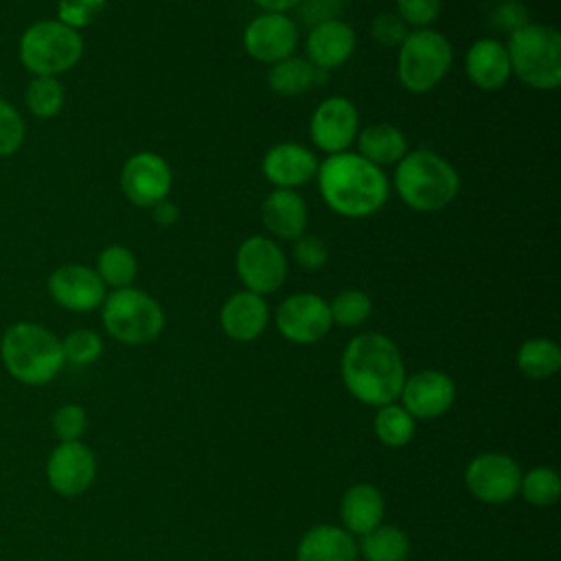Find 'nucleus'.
<instances>
[{"instance_id": "nucleus-1", "label": "nucleus", "mask_w": 561, "mask_h": 561, "mask_svg": "<svg viewBox=\"0 0 561 561\" xmlns=\"http://www.w3.org/2000/svg\"><path fill=\"white\" fill-rule=\"evenodd\" d=\"M340 373L346 390L362 403H394L405 381V364L397 344L377 331L355 335L342 353Z\"/></svg>"}, {"instance_id": "nucleus-2", "label": "nucleus", "mask_w": 561, "mask_h": 561, "mask_svg": "<svg viewBox=\"0 0 561 561\" xmlns=\"http://www.w3.org/2000/svg\"><path fill=\"white\" fill-rule=\"evenodd\" d=\"M318 188L324 204L351 219L375 215L388 202L390 184L383 169L353 151L327 156L318 164Z\"/></svg>"}, {"instance_id": "nucleus-3", "label": "nucleus", "mask_w": 561, "mask_h": 561, "mask_svg": "<svg viewBox=\"0 0 561 561\" xmlns=\"http://www.w3.org/2000/svg\"><path fill=\"white\" fill-rule=\"evenodd\" d=\"M392 184L408 208L436 213L456 199L460 175L443 156L430 149H414L397 162Z\"/></svg>"}, {"instance_id": "nucleus-4", "label": "nucleus", "mask_w": 561, "mask_h": 561, "mask_svg": "<svg viewBox=\"0 0 561 561\" xmlns=\"http://www.w3.org/2000/svg\"><path fill=\"white\" fill-rule=\"evenodd\" d=\"M0 357L13 379L26 386H44L64 366L61 340L42 324L15 322L0 340Z\"/></svg>"}, {"instance_id": "nucleus-5", "label": "nucleus", "mask_w": 561, "mask_h": 561, "mask_svg": "<svg viewBox=\"0 0 561 561\" xmlns=\"http://www.w3.org/2000/svg\"><path fill=\"white\" fill-rule=\"evenodd\" d=\"M511 72L535 90L561 85V35L554 26L528 22L508 35Z\"/></svg>"}, {"instance_id": "nucleus-6", "label": "nucleus", "mask_w": 561, "mask_h": 561, "mask_svg": "<svg viewBox=\"0 0 561 561\" xmlns=\"http://www.w3.org/2000/svg\"><path fill=\"white\" fill-rule=\"evenodd\" d=\"M101 307L105 331L123 344H149L164 329V311L160 302L131 285L107 294Z\"/></svg>"}, {"instance_id": "nucleus-7", "label": "nucleus", "mask_w": 561, "mask_h": 561, "mask_svg": "<svg viewBox=\"0 0 561 561\" xmlns=\"http://www.w3.org/2000/svg\"><path fill=\"white\" fill-rule=\"evenodd\" d=\"M451 61L454 50L443 33L434 28H414L399 46V83L412 94L430 92L445 79Z\"/></svg>"}, {"instance_id": "nucleus-8", "label": "nucleus", "mask_w": 561, "mask_h": 561, "mask_svg": "<svg viewBox=\"0 0 561 561\" xmlns=\"http://www.w3.org/2000/svg\"><path fill=\"white\" fill-rule=\"evenodd\" d=\"M83 55L79 31L59 20L31 24L20 37V61L35 77H55L70 70Z\"/></svg>"}, {"instance_id": "nucleus-9", "label": "nucleus", "mask_w": 561, "mask_h": 561, "mask_svg": "<svg viewBox=\"0 0 561 561\" xmlns=\"http://www.w3.org/2000/svg\"><path fill=\"white\" fill-rule=\"evenodd\" d=\"M234 270L248 291L265 296L274 294L285 283L287 259L274 239L254 234L239 245L234 254Z\"/></svg>"}, {"instance_id": "nucleus-10", "label": "nucleus", "mask_w": 561, "mask_h": 561, "mask_svg": "<svg viewBox=\"0 0 561 561\" xmlns=\"http://www.w3.org/2000/svg\"><path fill=\"white\" fill-rule=\"evenodd\" d=\"M522 469L502 451L478 454L465 469L469 493L484 504H504L519 493Z\"/></svg>"}, {"instance_id": "nucleus-11", "label": "nucleus", "mask_w": 561, "mask_h": 561, "mask_svg": "<svg viewBox=\"0 0 561 561\" xmlns=\"http://www.w3.org/2000/svg\"><path fill=\"white\" fill-rule=\"evenodd\" d=\"M278 333L294 344H316L333 327L329 302L311 291L287 296L274 316Z\"/></svg>"}, {"instance_id": "nucleus-12", "label": "nucleus", "mask_w": 561, "mask_h": 561, "mask_svg": "<svg viewBox=\"0 0 561 561\" xmlns=\"http://www.w3.org/2000/svg\"><path fill=\"white\" fill-rule=\"evenodd\" d=\"M359 131V112L346 96L324 99L311 114L309 136L316 149L327 156L348 151Z\"/></svg>"}, {"instance_id": "nucleus-13", "label": "nucleus", "mask_w": 561, "mask_h": 561, "mask_svg": "<svg viewBox=\"0 0 561 561\" xmlns=\"http://www.w3.org/2000/svg\"><path fill=\"white\" fill-rule=\"evenodd\" d=\"M173 184L169 162L153 151H138L123 164L121 188L134 206L153 208L167 199Z\"/></svg>"}, {"instance_id": "nucleus-14", "label": "nucleus", "mask_w": 561, "mask_h": 561, "mask_svg": "<svg viewBox=\"0 0 561 561\" xmlns=\"http://www.w3.org/2000/svg\"><path fill=\"white\" fill-rule=\"evenodd\" d=\"M298 46V26L287 13H261L243 31L245 53L261 64H278L294 55Z\"/></svg>"}, {"instance_id": "nucleus-15", "label": "nucleus", "mask_w": 561, "mask_h": 561, "mask_svg": "<svg viewBox=\"0 0 561 561\" xmlns=\"http://www.w3.org/2000/svg\"><path fill=\"white\" fill-rule=\"evenodd\" d=\"M46 478L55 493L77 497L85 493L96 478L94 451L81 440L59 443L46 462Z\"/></svg>"}, {"instance_id": "nucleus-16", "label": "nucleus", "mask_w": 561, "mask_h": 561, "mask_svg": "<svg viewBox=\"0 0 561 561\" xmlns=\"http://www.w3.org/2000/svg\"><path fill=\"white\" fill-rule=\"evenodd\" d=\"M401 405L414 419H436L443 416L456 401V383L449 375L425 368L405 377L401 388Z\"/></svg>"}, {"instance_id": "nucleus-17", "label": "nucleus", "mask_w": 561, "mask_h": 561, "mask_svg": "<svg viewBox=\"0 0 561 561\" xmlns=\"http://www.w3.org/2000/svg\"><path fill=\"white\" fill-rule=\"evenodd\" d=\"M50 298L68 311H92L105 300V283L96 270L79 263L57 267L48 276Z\"/></svg>"}, {"instance_id": "nucleus-18", "label": "nucleus", "mask_w": 561, "mask_h": 561, "mask_svg": "<svg viewBox=\"0 0 561 561\" xmlns=\"http://www.w3.org/2000/svg\"><path fill=\"white\" fill-rule=\"evenodd\" d=\"M318 158L311 149L298 142H278L272 145L263 160L261 171L274 188H289L296 191L309 184L318 173Z\"/></svg>"}, {"instance_id": "nucleus-19", "label": "nucleus", "mask_w": 561, "mask_h": 561, "mask_svg": "<svg viewBox=\"0 0 561 561\" xmlns=\"http://www.w3.org/2000/svg\"><path fill=\"white\" fill-rule=\"evenodd\" d=\"M355 44H357L355 31L344 20L335 18V20L320 22L309 28V35L305 42L307 61L322 72L340 68L351 59Z\"/></svg>"}, {"instance_id": "nucleus-20", "label": "nucleus", "mask_w": 561, "mask_h": 561, "mask_svg": "<svg viewBox=\"0 0 561 561\" xmlns=\"http://www.w3.org/2000/svg\"><path fill=\"white\" fill-rule=\"evenodd\" d=\"M270 320V309L263 296L252 294L248 289L232 294L219 311L221 331L234 342H252L256 340Z\"/></svg>"}, {"instance_id": "nucleus-21", "label": "nucleus", "mask_w": 561, "mask_h": 561, "mask_svg": "<svg viewBox=\"0 0 561 561\" xmlns=\"http://www.w3.org/2000/svg\"><path fill=\"white\" fill-rule=\"evenodd\" d=\"M465 72L480 90H497L511 79V59L506 44L493 37L476 39L465 55Z\"/></svg>"}, {"instance_id": "nucleus-22", "label": "nucleus", "mask_w": 561, "mask_h": 561, "mask_svg": "<svg viewBox=\"0 0 561 561\" xmlns=\"http://www.w3.org/2000/svg\"><path fill=\"white\" fill-rule=\"evenodd\" d=\"M261 219L270 234L294 241L307 230L309 210L296 191L274 188L261 204Z\"/></svg>"}, {"instance_id": "nucleus-23", "label": "nucleus", "mask_w": 561, "mask_h": 561, "mask_svg": "<svg viewBox=\"0 0 561 561\" xmlns=\"http://www.w3.org/2000/svg\"><path fill=\"white\" fill-rule=\"evenodd\" d=\"M357 543L348 530L320 524L302 535L296 561H357Z\"/></svg>"}, {"instance_id": "nucleus-24", "label": "nucleus", "mask_w": 561, "mask_h": 561, "mask_svg": "<svg viewBox=\"0 0 561 561\" xmlns=\"http://www.w3.org/2000/svg\"><path fill=\"white\" fill-rule=\"evenodd\" d=\"M383 511L386 502L381 491L368 482L348 486L340 500V517L344 530H348L351 535H366L368 530L379 526L383 519Z\"/></svg>"}, {"instance_id": "nucleus-25", "label": "nucleus", "mask_w": 561, "mask_h": 561, "mask_svg": "<svg viewBox=\"0 0 561 561\" xmlns=\"http://www.w3.org/2000/svg\"><path fill=\"white\" fill-rule=\"evenodd\" d=\"M357 153L375 167L397 164L408 153L403 131L392 123H373L357 131Z\"/></svg>"}, {"instance_id": "nucleus-26", "label": "nucleus", "mask_w": 561, "mask_h": 561, "mask_svg": "<svg viewBox=\"0 0 561 561\" xmlns=\"http://www.w3.org/2000/svg\"><path fill=\"white\" fill-rule=\"evenodd\" d=\"M322 77L324 72L311 66L305 57L291 55L270 68L267 85L280 96H298L311 90Z\"/></svg>"}, {"instance_id": "nucleus-27", "label": "nucleus", "mask_w": 561, "mask_h": 561, "mask_svg": "<svg viewBox=\"0 0 561 561\" xmlns=\"http://www.w3.org/2000/svg\"><path fill=\"white\" fill-rule=\"evenodd\" d=\"M357 550L366 561H405L410 554V539L401 528L381 522L362 535Z\"/></svg>"}, {"instance_id": "nucleus-28", "label": "nucleus", "mask_w": 561, "mask_h": 561, "mask_svg": "<svg viewBox=\"0 0 561 561\" xmlns=\"http://www.w3.org/2000/svg\"><path fill=\"white\" fill-rule=\"evenodd\" d=\"M515 364L528 379H548L561 368V348L548 337H530L517 348Z\"/></svg>"}, {"instance_id": "nucleus-29", "label": "nucleus", "mask_w": 561, "mask_h": 561, "mask_svg": "<svg viewBox=\"0 0 561 561\" xmlns=\"http://www.w3.org/2000/svg\"><path fill=\"white\" fill-rule=\"evenodd\" d=\"M375 436L386 447H403L414 436V416L401 403H386L377 408L373 421Z\"/></svg>"}, {"instance_id": "nucleus-30", "label": "nucleus", "mask_w": 561, "mask_h": 561, "mask_svg": "<svg viewBox=\"0 0 561 561\" xmlns=\"http://www.w3.org/2000/svg\"><path fill=\"white\" fill-rule=\"evenodd\" d=\"M96 274L114 289L129 287L138 274V261L129 248L114 243L101 250L96 259Z\"/></svg>"}, {"instance_id": "nucleus-31", "label": "nucleus", "mask_w": 561, "mask_h": 561, "mask_svg": "<svg viewBox=\"0 0 561 561\" xmlns=\"http://www.w3.org/2000/svg\"><path fill=\"white\" fill-rule=\"evenodd\" d=\"M519 495L533 506H552L561 495V480L552 467H535L522 473Z\"/></svg>"}, {"instance_id": "nucleus-32", "label": "nucleus", "mask_w": 561, "mask_h": 561, "mask_svg": "<svg viewBox=\"0 0 561 561\" xmlns=\"http://www.w3.org/2000/svg\"><path fill=\"white\" fill-rule=\"evenodd\" d=\"M331 320L337 327L351 329L364 324L373 313V300L362 289H342L331 302H329Z\"/></svg>"}, {"instance_id": "nucleus-33", "label": "nucleus", "mask_w": 561, "mask_h": 561, "mask_svg": "<svg viewBox=\"0 0 561 561\" xmlns=\"http://www.w3.org/2000/svg\"><path fill=\"white\" fill-rule=\"evenodd\" d=\"M64 85L55 77H35L26 85V107L37 118H53L64 107Z\"/></svg>"}, {"instance_id": "nucleus-34", "label": "nucleus", "mask_w": 561, "mask_h": 561, "mask_svg": "<svg viewBox=\"0 0 561 561\" xmlns=\"http://www.w3.org/2000/svg\"><path fill=\"white\" fill-rule=\"evenodd\" d=\"M61 351H64L66 362H70L75 366H88L101 357L103 340L99 333H94L90 329H77L64 337Z\"/></svg>"}, {"instance_id": "nucleus-35", "label": "nucleus", "mask_w": 561, "mask_h": 561, "mask_svg": "<svg viewBox=\"0 0 561 561\" xmlns=\"http://www.w3.org/2000/svg\"><path fill=\"white\" fill-rule=\"evenodd\" d=\"M105 0H59L57 18L61 24L79 31L90 26L105 11Z\"/></svg>"}, {"instance_id": "nucleus-36", "label": "nucleus", "mask_w": 561, "mask_h": 561, "mask_svg": "<svg viewBox=\"0 0 561 561\" xmlns=\"http://www.w3.org/2000/svg\"><path fill=\"white\" fill-rule=\"evenodd\" d=\"M291 256H294L296 265H300L302 270L318 272L329 261V248H327V243L318 234L302 232L298 239H294Z\"/></svg>"}, {"instance_id": "nucleus-37", "label": "nucleus", "mask_w": 561, "mask_h": 561, "mask_svg": "<svg viewBox=\"0 0 561 561\" xmlns=\"http://www.w3.org/2000/svg\"><path fill=\"white\" fill-rule=\"evenodd\" d=\"M88 427V414L77 403H66L55 410L53 414V432L59 438V443L79 440Z\"/></svg>"}, {"instance_id": "nucleus-38", "label": "nucleus", "mask_w": 561, "mask_h": 561, "mask_svg": "<svg viewBox=\"0 0 561 561\" xmlns=\"http://www.w3.org/2000/svg\"><path fill=\"white\" fill-rule=\"evenodd\" d=\"M24 142V121L18 110L0 99V158L15 153Z\"/></svg>"}, {"instance_id": "nucleus-39", "label": "nucleus", "mask_w": 561, "mask_h": 561, "mask_svg": "<svg viewBox=\"0 0 561 561\" xmlns=\"http://www.w3.org/2000/svg\"><path fill=\"white\" fill-rule=\"evenodd\" d=\"M397 15L405 26L430 28L440 15V0H397Z\"/></svg>"}, {"instance_id": "nucleus-40", "label": "nucleus", "mask_w": 561, "mask_h": 561, "mask_svg": "<svg viewBox=\"0 0 561 561\" xmlns=\"http://www.w3.org/2000/svg\"><path fill=\"white\" fill-rule=\"evenodd\" d=\"M408 33H410V31H408L405 22H403L397 13H392V11L379 13V15L373 20V24H370V35H373V39H375L379 46H383V48H399Z\"/></svg>"}, {"instance_id": "nucleus-41", "label": "nucleus", "mask_w": 561, "mask_h": 561, "mask_svg": "<svg viewBox=\"0 0 561 561\" xmlns=\"http://www.w3.org/2000/svg\"><path fill=\"white\" fill-rule=\"evenodd\" d=\"M528 20V11L526 4L519 0H502L493 7L491 11V24L493 28L511 35L515 31H519L522 26H526Z\"/></svg>"}, {"instance_id": "nucleus-42", "label": "nucleus", "mask_w": 561, "mask_h": 561, "mask_svg": "<svg viewBox=\"0 0 561 561\" xmlns=\"http://www.w3.org/2000/svg\"><path fill=\"white\" fill-rule=\"evenodd\" d=\"M296 7L300 13V22L311 28L320 22L335 20L344 7V0H298Z\"/></svg>"}, {"instance_id": "nucleus-43", "label": "nucleus", "mask_w": 561, "mask_h": 561, "mask_svg": "<svg viewBox=\"0 0 561 561\" xmlns=\"http://www.w3.org/2000/svg\"><path fill=\"white\" fill-rule=\"evenodd\" d=\"M151 210H153V221L160 224V226H171V224H175L178 217H180L178 206L171 204V202H167V199L158 202Z\"/></svg>"}, {"instance_id": "nucleus-44", "label": "nucleus", "mask_w": 561, "mask_h": 561, "mask_svg": "<svg viewBox=\"0 0 561 561\" xmlns=\"http://www.w3.org/2000/svg\"><path fill=\"white\" fill-rule=\"evenodd\" d=\"M265 13H287L296 9L298 0H254Z\"/></svg>"}]
</instances>
